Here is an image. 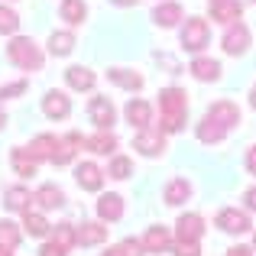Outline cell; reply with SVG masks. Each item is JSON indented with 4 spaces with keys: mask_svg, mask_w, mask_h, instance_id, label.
<instances>
[{
    "mask_svg": "<svg viewBox=\"0 0 256 256\" xmlns=\"http://www.w3.org/2000/svg\"><path fill=\"white\" fill-rule=\"evenodd\" d=\"M185 117H188V94L185 88H162L159 91V133L169 136V133L185 130Z\"/></svg>",
    "mask_w": 256,
    "mask_h": 256,
    "instance_id": "obj_1",
    "label": "cell"
},
{
    "mask_svg": "<svg viewBox=\"0 0 256 256\" xmlns=\"http://www.w3.org/2000/svg\"><path fill=\"white\" fill-rule=\"evenodd\" d=\"M6 62L23 68V72H39L46 65V56L30 36H13L10 42H6Z\"/></svg>",
    "mask_w": 256,
    "mask_h": 256,
    "instance_id": "obj_2",
    "label": "cell"
},
{
    "mask_svg": "<svg viewBox=\"0 0 256 256\" xmlns=\"http://www.w3.org/2000/svg\"><path fill=\"white\" fill-rule=\"evenodd\" d=\"M182 49L192 52V56H201V52L208 49V42H211V26H208L204 16H188L185 23H182Z\"/></svg>",
    "mask_w": 256,
    "mask_h": 256,
    "instance_id": "obj_3",
    "label": "cell"
},
{
    "mask_svg": "<svg viewBox=\"0 0 256 256\" xmlns=\"http://www.w3.org/2000/svg\"><path fill=\"white\" fill-rule=\"evenodd\" d=\"M250 42H253V32H250V26H246L244 20L230 23V26L224 30V36H220V46H224L227 56H246Z\"/></svg>",
    "mask_w": 256,
    "mask_h": 256,
    "instance_id": "obj_4",
    "label": "cell"
},
{
    "mask_svg": "<svg viewBox=\"0 0 256 256\" xmlns=\"http://www.w3.org/2000/svg\"><path fill=\"white\" fill-rule=\"evenodd\" d=\"M214 224H218L224 234H234V237H240V234H250V230H253L250 211H244V208H220L218 218H214Z\"/></svg>",
    "mask_w": 256,
    "mask_h": 256,
    "instance_id": "obj_5",
    "label": "cell"
},
{
    "mask_svg": "<svg viewBox=\"0 0 256 256\" xmlns=\"http://www.w3.org/2000/svg\"><path fill=\"white\" fill-rule=\"evenodd\" d=\"M88 117H91V124L98 126V130H114V124H117V107H114L110 98L94 94V98L88 100Z\"/></svg>",
    "mask_w": 256,
    "mask_h": 256,
    "instance_id": "obj_6",
    "label": "cell"
},
{
    "mask_svg": "<svg viewBox=\"0 0 256 256\" xmlns=\"http://www.w3.org/2000/svg\"><path fill=\"white\" fill-rule=\"evenodd\" d=\"M133 150H136L140 156H146V159H159L166 152V136L159 130H152V126L136 130V136H133Z\"/></svg>",
    "mask_w": 256,
    "mask_h": 256,
    "instance_id": "obj_7",
    "label": "cell"
},
{
    "mask_svg": "<svg viewBox=\"0 0 256 256\" xmlns=\"http://www.w3.org/2000/svg\"><path fill=\"white\" fill-rule=\"evenodd\" d=\"M150 20L159 30H175V26L185 20V10H182V4H175V0H159V4L152 6Z\"/></svg>",
    "mask_w": 256,
    "mask_h": 256,
    "instance_id": "obj_8",
    "label": "cell"
},
{
    "mask_svg": "<svg viewBox=\"0 0 256 256\" xmlns=\"http://www.w3.org/2000/svg\"><path fill=\"white\" fill-rule=\"evenodd\" d=\"M42 114L49 120H68L72 117V98L58 88H49L42 98Z\"/></svg>",
    "mask_w": 256,
    "mask_h": 256,
    "instance_id": "obj_9",
    "label": "cell"
},
{
    "mask_svg": "<svg viewBox=\"0 0 256 256\" xmlns=\"http://www.w3.org/2000/svg\"><path fill=\"white\" fill-rule=\"evenodd\" d=\"M94 211H98V220H100V224H117V220H124V211H126L124 194H117V192L100 194Z\"/></svg>",
    "mask_w": 256,
    "mask_h": 256,
    "instance_id": "obj_10",
    "label": "cell"
},
{
    "mask_svg": "<svg viewBox=\"0 0 256 256\" xmlns=\"http://www.w3.org/2000/svg\"><path fill=\"white\" fill-rule=\"evenodd\" d=\"M204 218H201L198 211H185L178 214V220H175V240H198L204 237Z\"/></svg>",
    "mask_w": 256,
    "mask_h": 256,
    "instance_id": "obj_11",
    "label": "cell"
},
{
    "mask_svg": "<svg viewBox=\"0 0 256 256\" xmlns=\"http://www.w3.org/2000/svg\"><path fill=\"white\" fill-rule=\"evenodd\" d=\"M204 117H211L214 124H220L227 133H230L234 126H240V107L234 104V100H214V104L204 110Z\"/></svg>",
    "mask_w": 256,
    "mask_h": 256,
    "instance_id": "obj_12",
    "label": "cell"
},
{
    "mask_svg": "<svg viewBox=\"0 0 256 256\" xmlns=\"http://www.w3.org/2000/svg\"><path fill=\"white\" fill-rule=\"evenodd\" d=\"M188 72H192L194 82L211 84V82H220V72H224V68H220V62L211 58V56H194L192 65H188Z\"/></svg>",
    "mask_w": 256,
    "mask_h": 256,
    "instance_id": "obj_13",
    "label": "cell"
},
{
    "mask_svg": "<svg viewBox=\"0 0 256 256\" xmlns=\"http://www.w3.org/2000/svg\"><path fill=\"white\" fill-rule=\"evenodd\" d=\"M124 117L130 126H136V130H146V126H152V104L143 98H130L124 107Z\"/></svg>",
    "mask_w": 256,
    "mask_h": 256,
    "instance_id": "obj_14",
    "label": "cell"
},
{
    "mask_svg": "<svg viewBox=\"0 0 256 256\" xmlns=\"http://www.w3.org/2000/svg\"><path fill=\"white\" fill-rule=\"evenodd\" d=\"M104 169H100L98 162H78L75 166V182L82 192H100L104 188Z\"/></svg>",
    "mask_w": 256,
    "mask_h": 256,
    "instance_id": "obj_15",
    "label": "cell"
},
{
    "mask_svg": "<svg viewBox=\"0 0 256 256\" xmlns=\"http://www.w3.org/2000/svg\"><path fill=\"white\" fill-rule=\"evenodd\" d=\"M107 82L110 84H117L120 91H130V94H140L146 88V78L140 75V72H133V68H107Z\"/></svg>",
    "mask_w": 256,
    "mask_h": 256,
    "instance_id": "obj_16",
    "label": "cell"
},
{
    "mask_svg": "<svg viewBox=\"0 0 256 256\" xmlns=\"http://www.w3.org/2000/svg\"><path fill=\"white\" fill-rule=\"evenodd\" d=\"M140 246H143V253H169L172 250V234H169V227H162V224H156V227H150V230L143 234V240H140Z\"/></svg>",
    "mask_w": 256,
    "mask_h": 256,
    "instance_id": "obj_17",
    "label": "cell"
},
{
    "mask_svg": "<svg viewBox=\"0 0 256 256\" xmlns=\"http://www.w3.org/2000/svg\"><path fill=\"white\" fill-rule=\"evenodd\" d=\"M58 146H62V136H56V133H39V136H32V143L26 146V150H30V156L36 159V162H52Z\"/></svg>",
    "mask_w": 256,
    "mask_h": 256,
    "instance_id": "obj_18",
    "label": "cell"
},
{
    "mask_svg": "<svg viewBox=\"0 0 256 256\" xmlns=\"http://www.w3.org/2000/svg\"><path fill=\"white\" fill-rule=\"evenodd\" d=\"M32 201L39 204V211H56V208H65V192L52 182H46L32 192Z\"/></svg>",
    "mask_w": 256,
    "mask_h": 256,
    "instance_id": "obj_19",
    "label": "cell"
},
{
    "mask_svg": "<svg viewBox=\"0 0 256 256\" xmlns=\"http://www.w3.org/2000/svg\"><path fill=\"white\" fill-rule=\"evenodd\" d=\"M65 84L72 91H94L98 88V75L88 65H72V68H65Z\"/></svg>",
    "mask_w": 256,
    "mask_h": 256,
    "instance_id": "obj_20",
    "label": "cell"
},
{
    "mask_svg": "<svg viewBox=\"0 0 256 256\" xmlns=\"http://www.w3.org/2000/svg\"><path fill=\"white\" fill-rule=\"evenodd\" d=\"M120 146V140L114 136V130H98L94 136H84V150H91L94 156H114Z\"/></svg>",
    "mask_w": 256,
    "mask_h": 256,
    "instance_id": "obj_21",
    "label": "cell"
},
{
    "mask_svg": "<svg viewBox=\"0 0 256 256\" xmlns=\"http://www.w3.org/2000/svg\"><path fill=\"white\" fill-rule=\"evenodd\" d=\"M192 192H194V188H192V182L178 175V178H172L169 185H166L162 201H166L169 208H178V204H185V201H192Z\"/></svg>",
    "mask_w": 256,
    "mask_h": 256,
    "instance_id": "obj_22",
    "label": "cell"
},
{
    "mask_svg": "<svg viewBox=\"0 0 256 256\" xmlns=\"http://www.w3.org/2000/svg\"><path fill=\"white\" fill-rule=\"evenodd\" d=\"M211 20L214 23H237V20H244V4L240 0H220V4H211Z\"/></svg>",
    "mask_w": 256,
    "mask_h": 256,
    "instance_id": "obj_23",
    "label": "cell"
},
{
    "mask_svg": "<svg viewBox=\"0 0 256 256\" xmlns=\"http://www.w3.org/2000/svg\"><path fill=\"white\" fill-rule=\"evenodd\" d=\"M194 136H198V143H204V146H218V143L227 140V130L220 124H214L211 117H201L198 126H194Z\"/></svg>",
    "mask_w": 256,
    "mask_h": 256,
    "instance_id": "obj_24",
    "label": "cell"
},
{
    "mask_svg": "<svg viewBox=\"0 0 256 256\" xmlns=\"http://www.w3.org/2000/svg\"><path fill=\"white\" fill-rule=\"evenodd\" d=\"M4 204H6V211H13V214H26L30 204H32L30 188H26V185H10L4 192Z\"/></svg>",
    "mask_w": 256,
    "mask_h": 256,
    "instance_id": "obj_25",
    "label": "cell"
},
{
    "mask_svg": "<svg viewBox=\"0 0 256 256\" xmlns=\"http://www.w3.org/2000/svg\"><path fill=\"white\" fill-rule=\"evenodd\" d=\"M75 230H78V246H100L107 240V230H110V227L100 224V220H88V224L75 227Z\"/></svg>",
    "mask_w": 256,
    "mask_h": 256,
    "instance_id": "obj_26",
    "label": "cell"
},
{
    "mask_svg": "<svg viewBox=\"0 0 256 256\" xmlns=\"http://www.w3.org/2000/svg\"><path fill=\"white\" fill-rule=\"evenodd\" d=\"M10 166H13V172L23 175V178H32V175L39 172V162L30 156L26 146H13V150H10Z\"/></svg>",
    "mask_w": 256,
    "mask_h": 256,
    "instance_id": "obj_27",
    "label": "cell"
},
{
    "mask_svg": "<svg viewBox=\"0 0 256 256\" xmlns=\"http://www.w3.org/2000/svg\"><path fill=\"white\" fill-rule=\"evenodd\" d=\"M75 46H78V39H75V32H72V30H56L49 36V56L65 58V56L75 52Z\"/></svg>",
    "mask_w": 256,
    "mask_h": 256,
    "instance_id": "obj_28",
    "label": "cell"
},
{
    "mask_svg": "<svg viewBox=\"0 0 256 256\" xmlns=\"http://www.w3.org/2000/svg\"><path fill=\"white\" fill-rule=\"evenodd\" d=\"M58 16L68 26H82L88 20V4L84 0H62V4H58Z\"/></svg>",
    "mask_w": 256,
    "mask_h": 256,
    "instance_id": "obj_29",
    "label": "cell"
},
{
    "mask_svg": "<svg viewBox=\"0 0 256 256\" xmlns=\"http://www.w3.org/2000/svg\"><path fill=\"white\" fill-rule=\"evenodd\" d=\"M23 230L30 234V237L42 240V237H49L52 224L46 220V214H42V211H26V214H23Z\"/></svg>",
    "mask_w": 256,
    "mask_h": 256,
    "instance_id": "obj_30",
    "label": "cell"
},
{
    "mask_svg": "<svg viewBox=\"0 0 256 256\" xmlns=\"http://www.w3.org/2000/svg\"><path fill=\"white\" fill-rule=\"evenodd\" d=\"M107 178H114V182H126L133 175V159L130 156H120V152H114L110 156V162H107Z\"/></svg>",
    "mask_w": 256,
    "mask_h": 256,
    "instance_id": "obj_31",
    "label": "cell"
},
{
    "mask_svg": "<svg viewBox=\"0 0 256 256\" xmlns=\"http://www.w3.org/2000/svg\"><path fill=\"white\" fill-rule=\"evenodd\" d=\"M20 240H23V227L6 220V218H0V246H4V250H16Z\"/></svg>",
    "mask_w": 256,
    "mask_h": 256,
    "instance_id": "obj_32",
    "label": "cell"
},
{
    "mask_svg": "<svg viewBox=\"0 0 256 256\" xmlns=\"http://www.w3.org/2000/svg\"><path fill=\"white\" fill-rule=\"evenodd\" d=\"M52 234H56V244L58 246H65V250H72V246H78V230H75V224H68V220H62V224H56L52 227Z\"/></svg>",
    "mask_w": 256,
    "mask_h": 256,
    "instance_id": "obj_33",
    "label": "cell"
},
{
    "mask_svg": "<svg viewBox=\"0 0 256 256\" xmlns=\"http://www.w3.org/2000/svg\"><path fill=\"white\" fill-rule=\"evenodd\" d=\"M16 30H20V13L13 6L0 4V36H16Z\"/></svg>",
    "mask_w": 256,
    "mask_h": 256,
    "instance_id": "obj_34",
    "label": "cell"
},
{
    "mask_svg": "<svg viewBox=\"0 0 256 256\" xmlns=\"http://www.w3.org/2000/svg\"><path fill=\"white\" fill-rule=\"evenodd\" d=\"M107 256H146V253H143V246H140V240L126 237V240H120L114 250H107Z\"/></svg>",
    "mask_w": 256,
    "mask_h": 256,
    "instance_id": "obj_35",
    "label": "cell"
},
{
    "mask_svg": "<svg viewBox=\"0 0 256 256\" xmlns=\"http://www.w3.org/2000/svg\"><path fill=\"white\" fill-rule=\"evenodd\" d=\"M26 88H30V82H26V78H16V82H6V84H0V100L20 98V94H26Z\"/></svg>",
    "mask_w": 256,
    "mask_h": 256,
    "instance_id": "obj_36",
    "label": "cell"
},
{
    "mask_svg": "<svg viewBox=\"0 0 256 256\" xmlns=\"http://www.w3.org/2000/svg\"><path fill=\"white\" fill-rule=\"evenodd\" d=\"M172 253L175 256H201L198 240H172Z\"/></svg>",
    "mask_w": 256,
    "mask_h": 256,
    "instance_id": "obj_37",
    "label": "cell"
},
{
    "mask_svg": "<svg viewBox=\"0 0 256 256\" xmlns=\"http://www.w3.org/2000/svg\"><path fill=\"white\" fill-rule=\"evenodd\" d=\"M39 256H68V250H65V246H58L56 240H46V244L39 246Z\"/></svg>",
    "mask_w": 256,
    "mask_h": 256,
    "instance_id": "obj_38",
    "label": "cell"
},
{
    "mask_svg": "<svg viewBox=\"0 0 256 256\" xmlns=\"http://www.w3.org/2000/svg\"><path fill=\"white\" fill-rule=\"evenodd\" d=\"M62 143L65 146H72V150H82V146H84V136H82V133H78V130H72V133H65V136H62Z\"/></svg>",
    "mask_w": 256,
    "mask_h": 256,
    "instance_id": "obj_39",
    "label": "cell"
},
{
    "mask_svg": "<svg viewBox=\"0 0 256 256\" xmlns=\"http://www.w3.org/2000/svg\"><path fill=\"white\" fill-rule=\"evenodd\" d=\"M244 211H253L256 214V185L244 192Z\"/></svg>",
    "mask_w": 256,
    "mask_h": 256,
    "instance_id": "obj_40",
    "label": "cell"
},
{
    "mask_svg": "<svg viewBox=\"0 0 256 256\" xmlns=\"http://www.w3.org/2000/svg\"><path fill=\"white\" fill-rule=\"evenodd\" d=\"M244 166H246V172L250 175H256V143L246 150V159H244Z\"/></svg>",
    "mask_w": 256,
    "mask_h": 256,
    "instance_id": "obj_41",
    "label": "cell"
},
{
    "mask_svg": "<svg viewBox=\"0 0 256 256\" xmlns=\"http://www.w3.org/2000/svg\"><path fill=\"white\" fill-rule=\"evenodd\" d=\"M227 256H253V246H230V250H227Z\"/></svg>",
    "mask_w": 256,
    "mask_h": 256,
    "instance_id": "obj_42",
    "label": "cell"
},
{
    "mask_svg": "<svg viewBox=\"0 0 256 256\" xmlns=\"http://www.w3.org/2000/svg\"><path fill=\"white\" fill-rule=\"evenodd\" d=\"M110 4H117V6H136L140 0H110Z\"/></svg>",
    "mask_w": 256,
    "mask_h": 256,
    "instance_id": "obj_43",
    "label": "cell"
},
{
    "mask_svg": "<svg viewBox=\"0 0 256 256\" xmlns=\"http://www.w3.org/2000/svg\"><path fill=\"white\" fill-rule=\"evenodd\" d=\"M250 107L256 110V82H253V88H250Z\"/></svg>",
    "mask_w": 256,
    "mask_h": 256,
    "instance_id": "obj_44",
    "label": "cell"
},
{
    "mask_svg": "<svg viewBox=\"0 0 256 256\" xmlns=\"http://www.w3.org/2000/svg\"><path fill=\"white\" fill-rule=\"evenodd\" d=\"M4 126H6V110L0 107V130H4Z\"/></svg>",
    "mask_w": 256,
    "mask_h": 256,
    "instance_id": "obj_45",
    "label": "cell"
},
{
    "mask_svg": "<svg viewBox=\"0 0 256 256\" xmlns=\"http://www.w3.org/2000/svg\"><path fill=\"white\" fill-rule=\"evenodd\" d=\"M0 256H13V250H4V246H0Z\"/></svg>",
    "mask_w": 256,
    "mask_h": 256,
    "instance_id": "obj_46",
    "label": "cell"
},
{
    "mask_svg": "<svg viewBox=\"0 0 256 256\" xmlns=\"http://www.w3.org/2000/svg\"><path fill=\"white\" fill-rule=\"evenodd\" d=\"M253 253H256V227H253Z\"/></svg>",
    "mask_w": 256,
    "mask_h": 256,
    "instance_id": "obj_47",
    "label": "cell"
},
{
    "mask_svg": "<svg viewBox=\"0 0 256 256\" xmlns=\"http://www.w3.org/2000/svg\"><path fill=\"white\" fill-rule=\"evenodd\" d=\"M208 4H220V0H208Z\"/></svg>",
    "mask_w": 256,
    "mask_h": 256,
    "instance_id": "obj_48",
    "label": "cell"
},
{
    "mask_svg": "<svg viewBox=\"0 0 256 256\" xmlns=\"http://www.w3.org/2000/svg\"><path fill=\"white\" fill-rule=\"evenodd\" d=\"M0 4H10V0H0Z\"/></svg>",
    "mask_w": 256,
    "mask_h": 256,
    "instance_id": "obj_49",
    "label": "cell"
},
{
    "mask_svg": "<svg viewBox=\"0 0 256 256\" xmlns=\"http://www.w3.org/2000/svg\"><path fill=\"white\" fill-rule=\"evenodd\" d=\"M253 4H256V0H253Z\"/></svg>",
    "mask_w": 256,
    "mask_h": 256,
    "instance_id": "obj_50",
    "label": "cell"
},
{
    "mask_svg": "<svg viewBox=\"0 0 256 256\" xmlns=\"http://www.w3.org/2000/svg\"><path fill=\"white\" fill-rule=\"evenodd\" d=\"M104 256H107V253H104Z\"/></svg>",
    "mask_w": 256,
    "mask_h": 256,
    "instance_id": "obj_51",
    "label": "cell"
}]
</instances>
